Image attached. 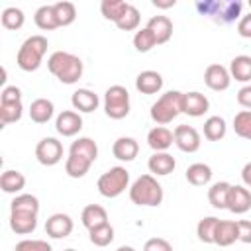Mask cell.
Returning a JSON list of instances; mask_svg holds the SVG:
<instances>
[{
    "instance_id": "1",
    "label": "cell",
    "mask_w": 251,
    "mask_h": 251,
    "mask_svg": "<svg viewBox=\"0 0 251 251\" xmlns=\"http://www.w3.org/2000/svg\"><path fill=\"white\" fill-rule=\"evenodd\" d=\"M47 69L51 75H55L63 84H75L82 76V61L67 51H55L47 59Z\"/></svg>"
},
{
    "instance_id": "2",
    "label": "cell",
    "mask_w": 251,
    "mask_h": 251,
    "mask_svg": "<svg viewBox=\"0 0 251 251\" xmlns=\"http://www.w3.org/2000/svg\"><path fill=\"white\" fill-rule=\"evenodd\" d=\"M47 37L43 35H31L27 37L20 49H18V55H16V63L22 71L25 73H31V71H37L41 61H43V55L47 53Z\"/></svg>"
},
{
    "instance_id": "3",
    "label": "cell",
    "mask_w": 251,
    "mask_h": 251,
    "mask_svg": "<svg viewBox=\"0 0 251 251\" xmlns=\"http://www.w3.org/2000/svg\"><path fill=\"white\" fill-rule=\"evenodd\" d=\"M129 200L137 206H159L163 202V186L153 175H141L129 186Z\"/></svg>"
},
{
    "instance_id": "4",
    "label": "cell",
    "mask_w": 251,
    "mask_h": 251,
    "mask_svg": "<svg viewBox=\"0 0 251 251\" xmlns=\"http://www.w3.org/2000/svg\"><path fill=\"white\" fill-rule=\"evenodd\" d=\"M151 120L159 126L171 124L178 114H182V92L178 90H169L157 98V102L149 110Z\"/></svg>"
},
{
    "instance_id": "5",
    "label": "cell",
    "mask_w": 251,
    "mask_h": 251,
    "mask_svg": "<svg viewBox=\"0 0 251 251\" xmlns=\"http://www.w3.org/2000/svg\"><path fill=\"white\" fill-rule=\"evenodd\" d=\"M127 184H129V173L124 167H112L100 175L96 188L104 198H116L127 188Z\"/></svg>"
},
{
    "instance_id": "6",
    "label": "cell",
    "mask_w": 251,
    "mask_h": 251,
    "mask_svg": "<svg viewBox=\"0 0 251 251\" xmlns=\"http://www.w3.org/2000/svg\"><path fill=\"white\" fill-rule=\"evenodd\" d=\"M104 112L112 120H122L129 114V92L122 84H114L104 94Z\"/></svg>"
},
{
    "instance_id": "7",
    "label": "cell",
    "mask_w": 251,
    "mask_h": 251,
    "mask_svg": "<svg viewBox=\"0 0 251 251\" xmlns=\"http://www.w3.org/2000/svg\"><path fill=\"white\" fill-rule=\"evenodd\" d=\"M196 8L206 16H220L222 22H233L241 12V2H198Z\"/></svg>"
},
{
    "instance_id": "8",
    "label": "cell",
    "mask_w": 251,
    "mask_h": 251,
    "mask_svg": "<svg viewBox=\"0 0 251 251\" xmlns=\"http://www.w3.org/2000/svg\"><path fill=\"white\" fill-rule=\"evenodd\" d=\"M35 157L45 167L57 165L63 159V145H61V141L55 139V137H43L35 145Z\"/></svg>"
},
{
    "instance_id": "9",
    "label": "cell",
    "mask_w": 251,
    "mask_h": 251,
    "mask_svg": "<svg viewBox=\"0 0 251 251\" xmlns=\"http://www.w3.org/2000/svg\"><path fill=\"white\" fill-rule=\"evenodd\" d=\"M175 135V145L184 151V153H196L200 149V133L192 127V126H186V124H180L175 127L173 131Z\"/></svg>"
},
{
    "instance_id": "10",
    "label": "cell",
    "mask_w": 251,
    "mask_h": 251,
    "mask_svg": "<svg viewBox=\"0 0 251 251\" xmlns=\"http://www.w3.org/2000/svg\"><path fill=\"white\" fill-rule=\"evenodd\" d=\"M204 82L208 88L216 90V92H222V90H227L229 84H231V75L229 71L220 65V63H212L206 67L204 71Z\"/></svg>"
},
{
    "instance_id": "11",
    "label": "cell",
    "mask_w": 251,
    "mask_h": 251,
    "mask_svg": "<svg viewBox=\"0 0 251 251\" xmlns=\"http://www.w3.org/2000/svg\"><path fill=\"white\" fill-rule=\"evenodd\" d=\"M73 227H75L73 218H71L69 214H63V212L49 216L47 222H45V231H47V235L53 237V239H63V237L71 235Z\"/></svg>"
},
{
    "instance_id": "12",
    "label": "cell",
    "mask_w": 251,
    "mask_h": 251,
    "mask_svg": "<svg viewBox=\"0 0 251 251\" xmlns=\"http://www.w3.org/2000/svg\"><path fill=\"white\" fill-rule=\"evenodd\" d=\"M55 127L63 137H73L82 129V118L78 112L63 110L55 120Z\"/></svg>"
},
{
    "instance_id": "13",
    "label": "cell",
    "mask_w": 251,
    "mask_h": 251,
    "mask_svg": "<svg viewBox=\"0 0 251 251\" xmlns=\"http://www.w3.org/2000/svg\"><path fill=\"white\" fill-rule=\"evenodd\" d=\"M210 102L200 92H182V114H188L192 118H200L208 112Z\"/></svg>"
},
{
    "instance_id": "14",
    "label": "cell",
    "mask_w": 251,
    "mask_h": 251,
    "mask_svg": "<svg viewBox=\"0 0 251 251\" xmlns=\"http://www.w3.org/2000/svg\"><path fill=\"white\" fill-rule=\"evenodd\" d=\"M227 210L233 214H245L247 210H251V192L249 188L241 186V184H231L229 190V198H227Z\"/></svg>"
},
{
    "instance_id": "15",
    "label": "cell",
    "mask_w": 251,
    "mask_h": 251,
    "mask_svg": "<svg viewBox=\"0 0 251 251\" xmlns=\"http://www.w3.org/2000/svg\"><path fill=\"white\" fill-rule=\"evenodd\" d=\"M10 227L18 235H27L37 227V214L33 212H10Z\"/></svg>"
},
{
    "instance_id": "16",
    "label": "cell",
    "mask_w": 251,
    "mask_h": 251,
    "mask_svg": "<svg viewBox=\"0 0 251 251\" xmlns=\"http://www.w3.org/2000/svg\"><path fill=\"white\" fill-rule=\"evenodd\" d=\"M173 143H175V135H173V131L167 129L165 126H157V127L149 129V133H147V145H149L155 153L167 151Z\"/></svg>"
},
{
    "instance_id": "17",
    "label": "cell",
    "mask_w": 251,
    "mask_h": 251,
    "mask_svg": "<svg viewBox=\"0 0 251 251\" xmlns=\"http://www.w3.org/2000/svg\"><path fill=\"white\" fill-rule=\"evenodd\" d=\"M145 27L155 35L157 45L167 43L171 39V35H173V22L167 16H153V18H149Z\"/></svg>"
},
{
    "instance_id": "18",
    "label": "cell",
    "mask_w": 251,
    "mask_h": 251,
    "mask_svg": "<svg viewBox=\"0 0 251 251\" xmlns=\"http://www.w3.org/2000/svg\"><path fill=\"white\" fill-rule=\"evenodd\" d=\"M71 104H73L75 110L84 112V114H90V112H94V110L98 108L100 100H98V94H94L92 90H88V88H78V90L73 92Z\"/></svg>"
},
{
    "instance_id": "19",
    "label": "cell",
    "mask_w": 251,
    "mask_h": 251,
    "mask_svg": "<svg viewBox=\"0 0 251 251\" xmlns=\"http://www.w3.org/2000/svg\"><path fill=\"white\" fill-rule=\"evenodd\" d=\"M147 167H149V171H151L153 175H157V176H167V175H171V173L175 171L176 161H175V157L169 155L167 151H161V153H153V155L149 157Z\"/></svg>"
},
{
    "instance_id": "20",
    "label": "cell",
    "mask_w": 251,
    "mask_h": 251,
    "mask_svg": "<svg viewBox=\"0 0 251 251\" xmlns=\"http://www.w3.org/2000/svg\"><path fill=\"white\" fill-rule=\"evenodd\" d=\"M135 88L141 94H157L163 88V76L157 71H141L135 78Z\"/></svg>"
},
{
    "instance_id": "21",
    "label": "cell",
    "mask_w": 251,
    "mask_h": 251,
    "mask_svg": "<svg viewBox=\"0 0 251 251\" xmlns=\"http://www.w3.org/2000/svg\"><path fill=\"white\" fill-rule=\"evenodd\" d=\"M112 153L120 161H133L137 157V153H139V145H137V141L133 137H126L124 135V137H118L114 141Z\"/></svg>"
},
{
    "instance_id": "22",
    "label": "cell",
    "mask_w": 251,
    "mask_h": 251,
    "mask_svg": "<svg viewBox=\"0 0 251 251\" xmlns=\"http://www.w3.org/2000/svg\"><path fill=\"white\" fill-rule=\"evenodd\" d=\"M80 220H82V226L90 231V229H94V227H98V226L108 224V212H106L100 204H88V206L82 210Z\"/></svg>"
},
{
    "instance_id": "23",
    "label": "cell",
    "mask_w": 251,
    "mask_h": 251,
    "mask_svg": "<svg viewBox=\"0 0 251 251\" xmlns=\"http://www.w3.org/2000/svg\"><path fill=\"white\" fill-rule=\"evenodd\" d=\"M53 112H55V106L47 98H35L29 104V118L35 124H47L53 118Z\"/></svg>"
},
{
    "instance_id": "24",
    "label": "cell",
    "mask_w": 251,
    "mask_h": 251,
    "mask_svg": "<svg viewBox=\"0 0 251 251\" xmlns=\"http://www.w3.org/2000/svg\"><path fill=\"white\" fill-rule=\"evenodd\" d=\"M237 241V222L231 220H220L216 227V237L214 243L220 247H227Z\"/></svg>"
},
{
    "instance_id": "25",
    "label": "cell",
    "mask_w": 251,
    "mask_h": 251,
    "mask_svg": "<svg viewBox=\"0 0 251 251\" xmlns=\"http://www.w3.org/2000/svg\"><path fill=\"white\" fill-rule=\"evenodd\" d=\"M90 165H92L90 159H86V157H82V155H78V153H71V151H69V157H67V161H65V173H67L71 178H82V176L88 173Z\"/></svg>"
},
{
    "instance_id": "26",
    "label": "cell",
    "mask_w": 251,
    "mask_h": 251,
    "mask_svg": "<svg viewBox=\"0 0 251 251\" xmlns=\"http://www.w3.org/2000/svg\"><path fill=\"white\" fill-rule=\"evenodd\" d=\"M229 190H231V184H229V182H226V180L214 182V184L208 188V200H210V204H212L214 208H218V210L227 208Z\"/></svg>"
},
{
    "instance_id": "27",
    "label": "cell",
    "mask_w": 251,
    "mask_h": 251,
    "mask_svg": "<svg viewBox=\"0 0 251 251\" xmlns=\"http://www.w3.org/2000/svg\"><path fill=\"white\" fill-rule=\"evenodd\" d=\"M229 75L231 78L239 82H249L251 80V57L249 55H237L229 63Z\"/></svg>"
},
{
    "instance_id": "28",
    "label": "cell",
    "mask_w": 251,
    "mask_h": 251,
    "mask_svg": "<svg viewBox=\"0 0 251 251\" xmlns=\"http://www.w3.org/2000/svg\"><path fill=\"white\" fill-rule=\"evenodd\" d=\"M33 20H35V25L39 29H43V31H51V29H57L59 27V22H57L53 4H45V6L37 8Z\"/></svg>"
},
{
    "instance_id": "29",
    "label": "cell",
    "mask_w": 251,
    "mask_h": 251,
    "mask_svg": "<svg viewBox=\"0 0 251 251\" xmlns=\"http://www.w3.org/2000/svg\"><path fill=\"white\" fill-rule=\"evenodd\" d=\"M186 180L194 186H206L212 180V169L206 163H192L186 169Z\"/></svg>"
},
{
    "instance_id": "30",
    "label": "cell",
    "mask_w": 251,
    "mask_h": 251,
    "mask_svg": "<svg viewBox=\"0 0 251 251\" xmlns=\"http://www.w3.org/2000/svg\"><path fill=\"white\" fill-rule=\"evenodd\" d=\"M24 186H25V176H24L20 171L8 169V171L2 173V176H0V188H2L6 194H16V192H20Z\"/></svg>"
},
{
    "instance_id": "31",
    "label": "cell",
    "mask_w": 251,
    "mask_h": 251,
    "mask_svg": "<svg viewBox=\"0 0 251 251\" xmlns=\"http://www.w3.org/2000/svg\"><path fill=\"white\" fill-rule=\"evenodd\" d=\"M204 137L208 141H220L226 137V120L222 116H210L204 122Z\"/></svg>"
},
{
    "instance_id": "32",
    "label": "cell",
    "mask_w": 251,
    "mask_h": 251,
    "mask_svg": "<svg viewBox=\"0 0 251 251\" xmlns=\"http://www.w3.org/2000/svg\"><path fill=\"white\" fill-rule=\"evenodd\" d=\"M218 218L216 216H206L198 222L196 226V235L202 243H214V237H216V227H218Z\"/></svg>"
},
{
    "instance_id": "33",
    "label": "cell",
    "mask_w": 251,
    "mask_h": 251,
    "mask_svg": "<svg viewBox=\"0 0 251 251\" xmlns=\"http://www.w3.org/2000/svg\"><path fill=\"white\" fill-rule=\"evenodd\" d=\"M69 151H71V153H78V155L90 159L92 163H94L96 157H98V145H96V141L90 139V137H78L76 141H73V145H71Z\"/></svg>"
},
{
    "instance_id": "34",
    "label": "cell",
    "mask_w": 251,
    "mask_h": 251,
    "mask_svg": "<svg viewBox=\"0 0 251 251\" xmlns=\"http://www.w3.org/2000/svg\"><path fill=\"white\" fill-rule=\"evenodd\" d=\"M127 2H124V0H104L102 4H100V12H102V16L106 18V20H112L114 24L124 16V12L127 10Z\"/></svg>"
},
{
    "instance_id": "35",
    "label": "cell",
    "mask_w": 251,
    "mask_h": 251,
    "mask_svg": "<svg viewBox=\"0 0 251 251\" xmlns=\"http://www.w3.org/2000/svg\"><path fill=\"white\" fill-rule=\"evenodd\" d=\"M53 8H55V16H57L59 27L71 25L76 20V8H75L73 2H57V4H53Z\"/></svg>"
},
{
    "instance_id": "36",
    "label": "cell",
    "mask_w": 251,
    "mask_h": 251,
    "mask_svg": "<svg viewBox=\"0 0 251 251\" xmlns=\"http://www.w3.org/2000/svg\"><path fill=\"white\" fill-rule=\"evenodd\" d=\"M22 114H24L22 102H0V122H2V126L18 122L22 118Z\"/></svg>"
},
{
    "instance_id": "37",
    "label": "cell",
    "mask_w": 251,
    "mask_h": 251,
    "mask_svg": "<svg viewBox=\"0 0 251 251\" xmlns=\"http://www.w3.org/2000/svg\"><path fill=\"white\" fill-rule=\"evenodd\" d=\"M233 131L235 135L251 141V110H241L233 116Z\"/></svg>"
},
{
    "instance_id": "38",
    "label": "cell",
    "mask_w": 251,
    "mask_h": 251,
    "mask_svg": "<svg viewBox=\"0 0 251 251\" xmlns=\"http://www.w3.org/2000/svg\"><path fill=\"white\" fill-rule=\"evenodd\" d=\"M10 212H33V214H37L39 212V200L33 194H20L12 200Z\"/></svg>"
},
{
    "instance_id": "39",
    "label": "cell",
    "mask_w": 251,
    "mask_h": 251,
    "mask_svg": "<svg viewBox=\"0 0 251 251\" xmlns=\"http://www.w3.org/2000/svg\"><path fill=\"white\" fill-rule=\"evenodd\" d=\"M0 20H2V25H4L6 29H20V27L24 25V22H25V16H24V12H22L20 8L10 6V8H6V10L2 12Z\"/></svg>"
},
{
    "instance_id": "40",
    "label": "cell",
    "mask_w": 251,
    "mask_h": 251,
    "mask_svg": "<svg viewBox=\"0 0 251 251\" xmlns=\"http://www.w3.org/2000/svg\"><path fill=\"white\" fill-rule=\"evenodd\" d=\"M139 20H141L139 10H137L133 4H129L127 10L124 12V16L116 22V25H118V29H122V31H133V29L139 27Z\"/></svg>"
},
{
    "instance_id": "41",
    "label": "cell",
    "mask_w": 251,
    "mask_h": 251,
    "mask_svg": "<svg viewBox=\"0 0 251 251\" xmlns=\"http://www.w3.org/2000/svg\"><path fill=\"white\" fill-rule=\"evenodd\" d=\"M90 233V241L96 245V247H106L114 241V227L110 224H104V226H98L94 229L88 231Z\"/></svg>"
},
{
    "instance_id": "42",
    "label": "cell",
    "mask_w": 251,
    "mask_h": 251,
    "mask_svg": "<svg viewBox=\"0 0 251 251\" xmlns=\"http://www.w3.org/2000/svg\"><path fill=\"white\" fill-rule=\"evenodd\" d=\"M155 45H157L155 35H153L147 27H141V29L135 31V35H133V47H135L139 53H147V51H151Z\"/></svg>"
},
{
    "instance_id": "43",
    "label": "cell",
    "mask_w": 251,
    "mask_h": 251,
    "mask_svg": "<svg viewBox=\"0 0 251 251\" xmlns=\"http://www.w3.org/2000/svg\"><path fill=\"white\" fill-rule=\"evenodd\" d=\"M16 251H53V249L43 239H22L16 245Z\"/></svg>"
},
{
    "instance_id": "44",
    "label": "cell",
    "mask_w": 251,
    "mask_h": 251,
    "mask_svg": "<svg viewBox=\"0 0 251 251\" xmlns=\"http://www.w3.org/2000/svg\"><path fill=\"white\" fill-rule=\"evenodd\" d=\"M143 251H173V245L163 237H151L145 241Z\"/></svg>"
},
{
    "instance_id": "45",
    "label": "cell",
    "mask_w": 251,
    "mask_h": 251,
    "mask_svg": "<svg viewBox=\"0 0 251 251\" xmlns=\"http://www.w3.org/2000/svg\"><path fill=\"white\" fill-rule=\"evenodd\" d=\"M237 241L251 243V222L249 220H239L237 222Z\"/></svg>"
},
{
    "instance_id": "46",
    "label": "cell",
    "mask_w": 251,
    "mask_h": 251,
    "mask_svg": "<svg viewBox=\"0 0 251 251\" xmlns=\"http://www.w3.org/2000/svg\"><path fill=\"white\" fill-rule=\"evenodd\" d=\"M0 102H22V90L18 86H4Z\"/></svg>"
},
{
    "instance_id": "47",
    "label": "cell",
    "mask_w": 251,
    "mask_h": 251,
    "mask_svg": "<svg viewBox=\"0 0 251 251\" xmlns=\"http://www.w3.org/2000/svg\"><path fill=\"white\" fill-rule=\"evenodd\" d=\"M237 33L245 39H251V12L241 16L239 22H237Z\"/></svg>"
},
{
    "instance_id": "48",
    "label": "cell",
    "mask_w": 251,
    "mask_h": 251,
    "mask_svg": "<svg viewBox=\"0 0 251 251\" xmlns=\"http://www.w3.org/2000/svg\"><path fill=\"white\" fill-rule=\"evenodd\" d=\"M237 102H239V106L251 110V84H245L243 88H239V92H237Z\"/></svg>"
},
{
    "instance_id": "49",
    "label": "cell",
    "mask_w": 251,
    "mask_h": 251,
    "mask_svg": "<svg viewBox=\"0 0 251 251\" xmlns=\"http://www.w3.org/2000/svg\"><path fill=\"white\" fill-rule=\"evenodd\" d=\"M241 180L245 186L251 188V163H245V167L241 169Z\"/></svg>"
},
{
    "instance_id": "50",
    "label": "cell",
    "mask_w": 251,
    "mask_h": 251,
    "mask_svg": "<svg viewBox=\"0 0 251 251\" xmlns=\"http://www.w3.org/2000/svg\"><path fill=\"white\" fill-rule=\"evenodd\" d=\"M176 2L175 0H167V2H163V0H153V6L155 8H173Z\"/></svg>"
},
{
    "instance_id": "51",
    "label": "cell",
    "mask_w": 251,
    "mask_h": 251,
    "mask_svg": "<svg viewBox=\"0 0 251 251\" xmlns=\"http://www.w3.org/2000/svg\"><path fill=\"white\" fill-rule=\"evenodd\" d=\"M116 251H135V249H133L131 245H122V247H118Z\"/></svg>"
},
{
    "instance_id": "52",
    "label": "cell",
    "mask_w": 251,
    "mask_h": 251,
    "mask_svg": "<svg viewBox=\"0 0 251 251\" xmlns=\"http://www.w3.org/2000/svg\"><path fill=\"white\" fill-rule=\"evenodd\" d=\"M63 251H76V249H63Z\"/></svg>"
},
{
    "instance_id": "53",
    "label": "cell",
    "mask_w": 251,
    "mask_h": 251,
    "mask_svg": "<svg viewBox=\"0 0 251 251\" xmlns=\"http://www.w3.org/2000/svg\"><path fill=\"white\" fill-rule=\"evenodd\" d=\"M249 8H251V0H249Z\"/></svg>"
},
{
    "instance_id": "54",
    "label": "cell",
    "mask_w": 251,
    "mask_h": 251,
    "mask_svg": "<svg viewBox=\"0 0 251 251\" xmlns=\"http://www.w3.org/2000/svg\"><path fill=\"white\" fill-rule=\"evenodd\" d=\"M14 251H16V249H14Z\"/></svg>"
}]
</instances>
